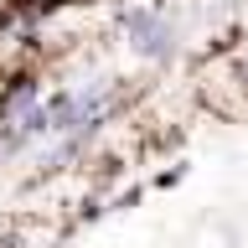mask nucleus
Wrapping results in <instances>:
<instances>
[{"instance_id":"obj_1","label":"nucleus","mask_w":248,"mask_h":248,"mask_svg":"<svg viewBox=\"0 0 248 248\" xmlns=\"http://www.w3.org/2000/svg\"><path fill=\"white\" fill-rule=\"evenodd\" d=\"M124 31H129V42H135L140 57L166 62L170 52H176V26H170L160 11H129L124 16Z\"/></svg>"}]
</instances>
